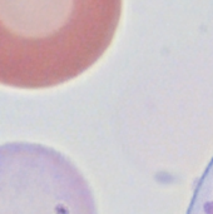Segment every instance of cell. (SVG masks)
<instances>
[{"mask_svg":"<svg viewBox=\"0 0 213 214\" xmlns=\"http://www.w3.org/2000/svg\"><path fill=\"white\" fill-rule=\"evenodd\" d=\"M123 0H0V84L44 89L72 80L104 55Z\"/></svg>","mask_w":213,"mask_h":214,"instance_id":"obj_1","label":"cell"},{"mask_svg":"<svg viewBox=\"0 0 213 214\" xmlns=\"http://www.w3.org/2000/svg\"><path fill=\"white\" fill-rule=\"evenodd\" d=\"M0 214H97L88 182L62 153L34 143L0 145Z\"/></svg>","mask_w":213,"mask_h":214,"instance_id":"obj_2","label":"cell"}]
</instances>
